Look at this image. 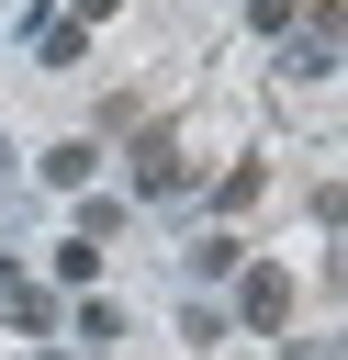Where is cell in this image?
Here are the masks:
<instances>
[{
  "label": "cell",
  "instance_id": "1",
  "mask_svg": "<svg viewBox=\"0 0 348 360\" xmlns=\"http://www.w3.org/2000/svg\"><path fill=\"white\" fill-rule=\"evenodd\" d=\"M348 56V0H303V22H292V79H326Z\"/></svg>",
  "mask_w": 348,
  "mask_h": 360
},
{
  "label": "cell",
  "instance_id": "2",
  "mask_svg": "<svg viewBox=\"0 0 348 360\" xmlns=\"http://www.w3.org/2000/svg\"><path fill=\"white\" fill-rule=\"evenodd\" d=\"M236 315H247L258 338H281V326H292V281H281V270H247V281H236Z\"/></svg>",
  "mask_w": 348,
  "mask_h": 360
},
{
  "label": "cell",
  "instance_id": "3",
  "mask_svg": "<svg viewBox=\"0 0 348 360\" xmlns=\"http://www.w3.org/2000/svg\"><path fill=\"white\" fill-rule=\"evenodd\" d=\"M135 191H146V202H157V191H180V135H157V124L135 135Z\"/></svg>",
  "mask_w": 348,
  "mask_h": 360
},
{
  "label": "cell",
  "instance_id": "4",
  "mask_svg": "<svg viewBox=\"0 0 348 360\" xmlns=\"http://www.w3.org/2000/svg\"><path fill=\"white\" fill-rule=\"evenodd\" d=\"M0 315H11V326H56V292L22 281V270H0Z\"/></svg>",
  "mask_w": 348,
  "mask_h": 360
},
{
  "label": "cell",
  "instance_id": "5",
  "mask_svg": "<svg viewBox=\"0 0 348 360\" xmlns=\"http://www.w3.org/2000/svg\"><path fill=\"white\" fill-rule=\"evenodd\" d=\"M258 191H269V169H258V158H247V169H225V180H213V202H225V214H247V202H258Z\"/></svg>",
  "mask_w": 348,
  "mask_h": 360
},
{
  "label": "cell",
  "instance_id": "6",
  "mask_svg": "<svg viewBox=\"0 0 348 360\" xmlns=\"http://www.w3.org/2000/svg\"><path fill=\"white\" fill-rule=\"evenodd\" d=\"M247 22H258V34H292V22H303V0H247Z\"/></svg>",
  "mask_w": 348,
  "mask_h": 360
},
{
  "label": "cell",
  "instance_id": "7",
  "mask_svg": "<svg viewBox=\"0 0 348 360\" xmlns=\"http://www.w3.org/2000/svg\"><path fill=\"white\" fill-rule=\"evenodd\" d=\"M101 11H123V0H67V22H101Z\"/></svg>",
  "mask_w": 348,
  "mask_h": 360
}]
</instances>
